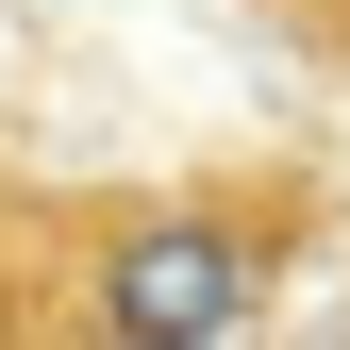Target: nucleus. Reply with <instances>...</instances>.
<instances>
[{
  "label": "nucleus",
  "mask_w": 350,
  "mask_h": 350,
  "mask_svg": "<svg viewBox=\"0 0 350 350\" xmlns=\"http://www.w3.org/2000/svg\"><path fill=\"white\" fill-rule=\"evenodd\" d=\"M317 234H334V184L300 150H217V167H150V184H0V334L217 350L284 317Z\"/></svg>",
  "instance_id": "nucleus-1"
}]
</instances>
